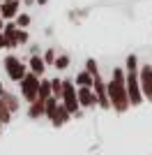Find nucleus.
Segmentation results:
<instances>
[{
  "instance_id": "c85d7f7f",
  "label": "nucleus",
  "mask_w": 152,
  "mask_h": 155,
  "mask_svg": "<svg viewBox=\"0 0 152 155\" xmlns=\"http://www.w3.org/2000/svg\"><path fill=\"white\" fill-rule=\"evenodd\" d=\"M0 127H2V125H0Z\"/></svg>"
},
{
  "instance_id": "c756f323",
  "label": "nucleus",
  "mask_w": 152,
  "mask_h": 155,
  "mask_svg": "<svg viewBox=\"0 0 152 155\" xmlns=\"http://www.w3.org/2000/svg\"><path fill=\"white\" fill-rule=\"evenodd\" d=\"M5 2H7V0H5Z\"/></svg>"
},
{
  "instance_id": "a878e982",
  "label": "nucleus",
  "mask_w": 152,
  "mask_h": 155,
  "mask_svg": "<svg viewBox=\"0 0 152 155\" xmlns=\"http://www.w3.org/2000/svg\"><path fill=\"white\" fill-rule=\"evenodd\" d=\"M2 28H5V23H2V19H0V30H2Z\"/></svg>"
},
{
  "instance_id": "f8f14e48",
  "label": "nucleus",
  "mask_w": 152,
  "mask_h": 155,
  "mask_svg": "<svg viewBox=\"0 0 152 155\" xmlns=\"http://www.w3.org/2000/svg\"><path fill=\"white\" fill-rule=\"evenodd\" d=\"M28 116H30V118H42V116H44V102H42V100H35V102H30Z\"/></svg>"
},
{
  "instance_id": "0eeeda50",
  "label": "nucleus",
  "mask_w": 152,
  "mask_h": 155,
  "mask_svg": "<svg viewBox=\"0 0 152 155\" xmlns=\"http://www.w3.org/2000/svg\"><path fill=\"white\" fill-rule=\"evenodd\" d=\"M92 88H95V97H97V107L101 109H111V104H108V95H106V86H104V79L101 77H95L92 79Z\"/></svg>"
},
{
  "instance_id": "9b49d317",
  "label": "nucleus",
  "mask_w": 152,
  "mask_h": 155,
  "mask_svg": "<svg viewBox=\"0 0 152 155\" xmlns=\"http://www.w3.org/2000/svg\"><path fill=\"white\" fill-rule=\"evenodd\" d=\"M0 100H2V104L7 107V111H9V114L19 111V107H21V104H19V100H16V97H14L12 93H7V91L2 93V97H0Z\"/></svg>"
},
{
  "instance_id": "2eb2a0df",
  "label": "nucleus",
  "mask_w": 152,
  "mask_h": 155,
  "mask_svg": "<svg viewBox=\"0 0 152 155\" xmlns=\"http://www.w3.org/2000/svg\"><path fill=\"white\" fill-rule=\"evenodd\" d=\"M71 84L81 86V88H90V86H92V77H90L88 72L83 70V72H78V74H76V79L71 81Z\"/></svg>"
},
{
  "instance_id": "f3484780",
  "label": "nucleus",
  "mask_w": 152,
  "mask_h": 155,
  "mask_svg": "<svg viewBox=\"0 0 152 155\" xmlns=\"http://www.w3.org/2000/svg\"><path fill=\"white\" fill-rule=\"evenodd\" d=\"M69 63H71L69 56H58V58L53 60V65H55L58 70H67V67H69Z\"/></svg>"
},
{
  "instance_id": "a211bd4d",
  "label": "nucleus",
  "mask_w": 152,
  "mask_h": 155,
  "mask_svg": "<svg viewBox=\"0 0 152 155\" xmlns=\"http://www.w3.org/2000/svg\"><path fill=\"white\" fill-rule=\"evenodd\" d=\"M12 120V114L7 111V107L2 104V100H0V125H5V123H9Z\"/></svg>"
},
{
  "instance_id": "20e7f679",
  "label": "nucleus",
  "mask_w": 152,
  "mask_h": 155,
  "mask_svg": "<svg viewBox=\"0 0 152 155\" xmlns=\"http://www.w3.org/2000/svg\"><path fill=\"white\" fill-rule=\"evenodd\" d=\"M60 97H62V107L69 114H76L78 111V102H76V88L71 81H62V93H60Z\"/></svg>"
},
{
  "instance_id": "393cba45",
  "label": "nucleus",
  "mask_w": 152,
  "mask_h": 155,
  "mask_svg": "<svg viewBox=\"0 0 152 155\" xmlns=\"http://www.w3.org/2000/svg\"><path fill=\"white\" fill-rule=\"evenodd\" d=\"M23 2H25V5H32V2H35V0H23Z\"/></svg>"
},
{
  "instance_id": "dca6fc26",
  "label": "nucleus",
  "mask_w": 152,
  "mask_h": 155,
  "mask_svg": "<svg viewBox=\"0 0 152 155\" xmlns=\"http://www.w3.org/2000/svg\"><path fill=\"white\" fill-rule=\"evenodd\" d=\"M49 84H51V93H53L51 97H58L62 93V79H49Z\"/></svg>"
},
{
  "instance_id": "4be33fe9",
  "label": "nucleus",
  "mask_w": 152,
  "mask_h": 155,
  "mask_svg": "<svg viewBox=\"0 0 152 155\" xmlns=\"http://www.w3.org/2000/svg\"><path fill=\"white\" fill-rule=\"evenodd\" d=\"M42 60H44V65H53V60H55V53L49 49V51L44 53V58H42Z\"/></svg>"
},
{
  "instance_id": "aec40b11",
  "label": "nucleus",
  "mask_w": 152,
  "mask_h": 155,
  "mask_svg": "<svg viewBox=\"0 0 152 155\" xmlns=\"http://www.w3.org/2000/svg\"><path fill=\"white\" fill-rule=\"evenodd\" d=\"M14 39H16V46L25 44V42H28V32H25V30H16V32H14Z\"/></svg>"
},
{
  "instance_id": "6e6552de",
  "label": "nucleus",
  "mask_w": 152,
  "mask_h": 155,
  "mask_svg": "<svg viewBox=\"0 0 152 155\" xmlns=\"http://www.w3.org/2000/svg\"><path fill=\"white\" fill-rule=\"evenodd\" d=\"M76 102H78V109H90V107H97V97L90 88H78L76 91Z\"/></svg>"
},
{
  "instance_id": "1a4fd4ad",
  "label": "nucleus",
  "mask_w": 152,
  "mask_h": 155,
  "mask_svg": "<svg viewBox=\"0 0 152 155\" xmlns=\"http://www.w3.org/2000/svg\"><path fill=\"white\" fill-rule=\"evenodd\" d=\"M16 14H19V2H16V0L2 2V7H0V16H2V19H14Z\"/></svg>"
},
{
  "instance_id": "9d476101",
  "label": "nucleus",
  "mask_w": 152,
  "mask_h": 155,
  "mask_svg": "<svg viewBox=\"0 0 152 155\" xmlns=\"http://www.w3.org/2000/svg\"><path fill=\"white\" fill-rule=\"evenodd\" d=\"M69 116H71L69 111L65 109L62 104H58V109H55V116H53V120H51V123L55 125V127H60V125H65L67 120H69Z\"/></svg>"
},
{
  "instance_id": "7ed1b4c3",
  "label": "nucleus",
  "mask_w": 152,
  "mask_h": 155,
  "mask_svg": "<svg viewBox=\"0 0 152 155\" xmlns=\"http://www.w3.org/2000/svg\"><path fill=\"white\" fill-rule=\"evenodd\" d=\"M37 91H39V77L25 72V77L21 79V95H23L28 102H35V100H37Z\"/></svg>"
},
{
  "instance_id": "f03ea898",
  "label": "nucleus",
  "mask_w": 152,
  "mask_h": 155,
  "mask_svg": "<svg viewBox=\"0 0 152 155\" xmlns=\"http://www.w3.org/2000/svg\"><path fill=\"white\" fill-rule=\"evenodd\" d=\"M127 74H125V88H127V97H129V107H138L143 102L141 95V86H138V58L136 56H127Z\"/></svg>"
},
{
  "instance_id": "6ab92c4d",
  "label": "nucleus",
  "mask_w": 152,
  "mask_h": 155,
  "mask_svg": "<svg viewBox=\"0 0 152 155\" xmlns=\"http://www.w3.org/2000/svg\"><path fill=\"white\" fill-rule=\"evenodd\" d=\"M85 72H88V74H90L92 79H95V77H99V70H97V63H95L92 58H90V60H88V65H85Z\"/></svg>"
},
{
  "instance_id": "cd10ccee",
  "label": "nucleus",
  "mask_w": 152,
  "mask_h": 155,
  "mask_svg": "<svg viewBox=\"0 0 152 155\" xmlns=\"http://www.w3.org/2000/svg\"><path fill=\"white\" fill-rule=\"evenodd\" d=\"M16 2H19V0H16Z\"/></svg>"
},
{
  "instance_id": "5701e85b",
  "label": "nucleus",
  "mask_w": 152,
  "mask_h": 155,
  "mask_svg": "<svg viewBox=\"0 0 152 155\" xmlns=\"http://www.w3.org/2000/svg\"><path fill=\"white\" fill-rule=\"evenodd\" d=\"M7 46V39H5V35H0V49H5Z\"/></svg>"
},
{
  "instance_id": "f257e3e1",
  "label": "nucleus",
  "mask_w": 152,
  "mask_h": 155,
  "mask_svg": "<svg viewBox=\"0 0 152 155\" xmlns=\"http://www.w3.org/2000/svg\"><path fill=\"white\" fill-rule=\"evenodd\" d=\"M106 95H108L111 109H115L118 114H125L129 109V97H127V88H125V72H122V67L113 70V79L106 86Z\"/></svg>"
},
{
  "instance_id": "b1692460",
  "label": "nucleus",
  "mask_w": 152,
  "mask_h": 155,
  "mask_svg": "<svg viewBox=\"0 0 152 155\" xmlns=\"http://www.w3.org/2000/svg\"><path fill=\"white\" fill-rule=\"evenodd\" d=\"M35 2H39V5H46V2H49V0H35Z\"/></svg>"
},
{
  "instance_id": "4468645a",
  "label": "nucleus",
  "mask_w": 152,
  "mask_h": 155,
  "mask_svg": "<svg viewBox=\"0 0 152 155\" xmlns=\"http://www.w3.org/2000/svg\"><path fill=\"white\" fill-rule=\"evenodd\" d=\"M49 97H51V84L46 81V79H39V91H37V100L46 102Z\"/></svg>"
},
{
  "instance_id": "423d86ee",
  "label": "nucleus",
  "mask_w": 152,
  "mask_h": 155,
  "mask_svg": "<svg viewBox=\"0 0 152 155\" xmlns=\"http://www.w3.org/2000/svg\"><path fill=\"white\" fill-rule=\"evenodd\" d=\"M138 86H141V95L152 102V65H143L141 67Z\"/></svg>"
},
{
  "instance_id": "39448f33",
  "label": "nucleus",
  "mask_w": 152,
  "mask_h": 155,
  "mask_svg": "<svg viewBox=\"0 0 152 155\" xmlns=\"http://www.w3.org/2000/svg\"><path fill=\"white\" fill-rule=\"evenodd\" d=\"M5 72H7V77H12V81H21L25 77V65L16 56H7L5 58Z\"/></svg>"
},
{
  "instance_id": "ddd939ff",
  "label": "nucleus",
  "mask_w": 152,
  "mask_h": 155,
  "mask_svg": "<svg viewBox=\"0 0 152 155\" xmlns=\"http://www.w3.org/2000/svg\"><path fill=\"white\" fill-rule=\"evenodd\" d=\"M44 67H46V65H44V60H42V58H39V56H37V53H35V56H32V58H30V74H35V77H39V74L44 72Z\"/></svg>"
},
{
  "instance_id": "bb28decb",
  "label": "nucleus",
  "mask_w": 152,
  "mask_h": 155,
  "mask_svg": "<svg viewBox=\"0 0 152 155\" xmlns=\"http://www.w3.org/2000/svg\"><path fill=\"white\" fill-rule=\"evenodd\" d=\"M2 93H5V88H2V86H0V97H2Z\"/></svg>"
},
{
  "instance_id": "412c9836",
  "label": "nucleus",
  "mask_w": 152,
  "mask_h": 155,
  "mask_svg": "<svg viewBox=\"0 0 152 155\" xmlns=\"http://www.w3.org/2000/svg\"><path fill=\"white\" fill-rule=\"evenodd\" d=\"M28 23H30V16H28V14H19V19H16L14 26H16V28H25Z\"/></svg>"
}]
</instances>
